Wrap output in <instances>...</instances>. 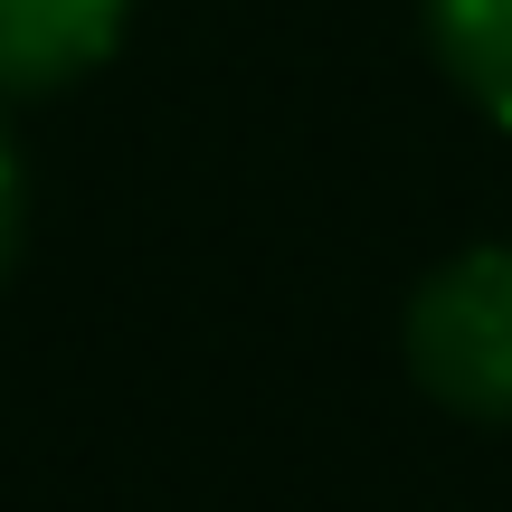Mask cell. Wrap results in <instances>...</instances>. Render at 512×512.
<instances>
[{
	"label": "cell",
	"mask_w": 512,
	"mask_h": 512,
	"mask_svg": "<svg viewBox=\"0 0 512 512\" xmlns=\"http://www.w3.org/2000/svg\"><path fill=\"white\" fill-rule=\"evenodd\" d=\"M408 370L437 408L512 427V247H475L408 304Z\"/></svg>",
	"instance_id": "cell-1"
},
{
	"label": "cell",
	"mask_w": 512,
	"mask_h": 512,
	"mask_svg": "<svg viewBox=\"0 0 512 512\" xmlns=\"http://www.w3.org/2000/svg\"><path fill=\"white\" fill-rule=\"evenodd\" d=\"M19 162H10V133H0V275H10V256H19Z\"/></svg>",
	"instance_id": "cell-4"
},
{
	"label": "cell",
	"mask_w": 512,
	"mask_h": 512,
	"mask_svg": "<svg viewBox=\"0 0 512 512\" xmlns=\"http://www.w3.org/2000/svg\"><path fill=\"white\" fill-rule=\"evenodd\" d=\"M427 38L446 76L512 133V0H427Z\"/></svg>",
	"instance_id": "cell-3"
},
{
	"label": "cell",
	"mask_w": 512,
	"mask_h": 512,
	"mask_svg": "<svg viewBox=\"0 0 512 512\" xmlns=\"http://www.w3.org/2000/svg\"><path fill=\"white\" fill-rule=\"evenodd\" d=\"M133 0H0V95H48L105 67Z\"/></svg>",
	"instance_id": "cell-2"
}]
</instances>
